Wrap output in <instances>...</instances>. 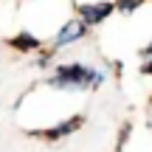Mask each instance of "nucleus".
Returning a JSON list of instances; mask_svg holds the SVG:
<instances>
[{
	"mask_svg": "<svg viewBox=\"0 0 152 152\" xmlns=\"http://www.w3.org/2000/svg\"><path fill=\"white\" fill-rule=\"evenodd\" d=\"M110 79L104 68H93L85 62H62L56 65L51 76H45V87L59 93H93Z\"/></svg>",
	"mask_w": 152,
	"mask_h": 152,
	"instance_id": "nucleus-1",
	"label": "nucleus"
},
{
	"mask_svg": "<svg viewBox=\"0 0 152 152\" xmlns=\"http://www.w3.org/2000/svg\"><path fill=\"white\" fill-rule=\"evenodd\" d=\"M82 127H85V115L73 113V115H68V118H59L56 124L45 127V130H31V135L42 138V141H48V144H56V141H65L68 135H73V132L82 130Z\"/></svg>",
	"mask_w": 152,
	"mask_h": 152,
	"instance_id": "nucleus-2",
	"label": "nucleus"
},
{
	"mask_svg": "<svg viewBox=\"0 0 152 152\" xmlns=\"http://www.w3.org/2000/svg\"><path fill=\"white\" fill-rule=\"evenodd\" d=\"M115 11V3L113 0H93V3H76V14H79V20L85 23L87 28L93 26H102L104 20H107L110 14Z\"/></svg>",
	"mask_w": 152,
	"mask_h": 152,
	"instance_id": "nucleus-3",
	"label": "nucleus"
},
{
	"mask_svg": "<svg viewBox=\"0 0 152 152\" xmlns=\"http://www.w3.org/2000/svg\"><path fill=\"white\" fill-rule=\"evenodd\" d=\"M85 37H87V26L79 20V17H71V20H65L59 28H56V34H54V45H51V48H54V51L68 48V45L82 42Z\"/></svg>",
	"mask_w": 152,
	"mask_h": 152,
	"instance_id": "nucleus-4",
	"label": "nucleus"
},
{
	"mask_svg": "<svg viewBox=\"0 0 152 152\" xmlns=\"http://www.w3.org/2000/svg\"><path fill=\"white\" fill-rule=\"evenodd\" d=\"M9 48L20 51V54H34V51H42V39H39L37 34H31L28 28H23V31H17L14 37L9 39Z\"/></svg>",
	"mask_w": 152,
	"mask_h": 152,
	"instance_id": "nucleus-5",
	"label": "nucleus"
},
{
	"mask_svg": "<svg viewBox=\"0 0 152 152\" xmlns=\"http://www.w3.org/2000/svg\"><path fill=\"white\" fill-rule=\"evenodd\" d=\"M115 3V9L118 11H124V14H132L135 9H141V3H147V0H113Z\"/></svg>",
	"mask_w": 152,
	"mask_h": 152,
	"instance_id": "nucleus-6",
	"label": "nucleus"
},
{
	"mask_svg": "<svg viewBox=\"0 0 152 152\" xmlns=\"http://www.w3.org/2000/svg\"><path fill=\"white\" fill-rule=\"evenodd\" d=\"M130 132H132V124H124V127H121V132H118V149H124V144H127V138H130Z\"/></svg>",
	"mask_w": 152,
	"mask_h": 152,
	"instance_id": "nucleus-7",
	"label": "nucleus"
},
{
	"mask_svg": "<svg viewBox=\"0 0 152 152\" xmlns=\"http://www.w3.org/2000/svg\"><path fill=\"white\" fill-rule=\"evenodd\" d=\"M138 59H141V62L152 59V42H147V45H144V48H138Z\"/></svg>",
	"mask_w": 152,
	"mask_h": 152,
	"instance_id": "nucleus-8",
	"label": "nucleus"
},
{
	"mask_svg": "<svg viewBox=\"0 0 152 152\" xmlns=\"http://www.w3.org/2000/svg\"><path fill=\"white\" fill-rule=\"evenodd\" d=\"M110 71H113L115 76H118L121 71H124V65H121V62H110Z\"/></svg>",
	"mask_w": 152,
	"mask_h": 152,
	"instance_id": "nucleus-9",
	"label": "nucleus"
},
{
	"mask_svg": "<svg viewBox=\"0 0 152 152\" xmlns=\"http://www.w3.org/2000/svg\"><path fill=\"white\" fill-rule=\"evenodd\" d=\"M149 104H152V99H149Z\"/></svg>",
	"mask_w": 152,
	"mask_h": 152,
	"instance_id": "nucleus-10",
	"label": "nucleus"
}]
</instances>
